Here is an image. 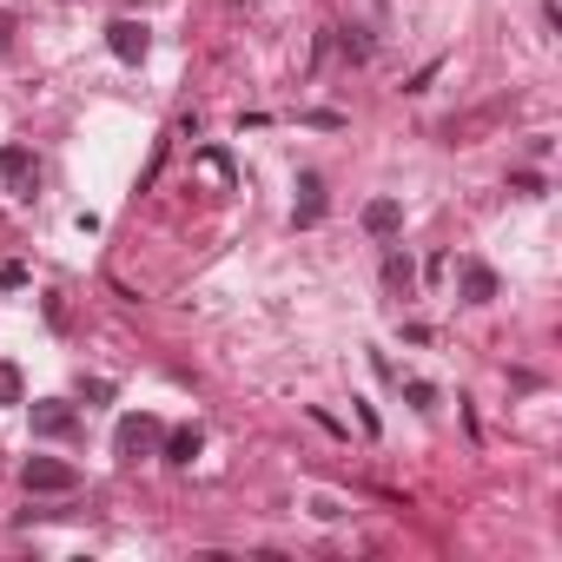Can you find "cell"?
Listing matches in <instances>:
<instances>
[{
	"mask_svg": "<svg viewBox=\"0 0 562 562\" xmlns=\"http://www.w3.org/2000/svg\"><path fill=\"white\" fill-rule=\"evenodd\" d=\"M338 47H345V60H371V41L358 27H338Z\"/></svg>",
	"mask_w": 562,
	"mask_h": 562,
	"instance_id": "11",
	"label": "cell"
},
{
	"mask_svg": "<svg viewBox=\"0 0 562 562\" xmlns=\"http://www.w3.org/2000/svg\"><path fill=\"white\" fill-rule=\"evenodd\" d=\"M0 186H8L14 199H34L41 166H34V153H27V146H0Z\"/></svg>",
	"mask_w": 562,
	"mask_h": 562,
	"instance_id": "3",
	"label": "cell"
},
{
	"mask_svg": "<svg viewBox=\"0 0 562 562\" xmlns=\"http://www.w3.org/2000/svg\"><path fill=\"white\" fill-rule=\"evenodd\" d=\"M80 397H87V404H106V397H113V384H106V378H80Z\"/></svg>",
	"mask_w": 562,
	"mask_h": 562,
	"instance_id": "14",
	"label": "cell"
},
{
	"mask_svg": "<svg viewBox=\"0 0 562 562\" xmlns=\"http://www.w3.org/2000/svg\"><path fill=\"white\" fill-rule=\"evenodd\" d=\"M509 186H516V192H529V199H542V172H529V166H522V172H509Z\"/></svg>",
	"mask_w": 562,
	"mask_h": 562,
	"instance_id": "13",
	"label": "cell"
},
{
	"mask_svg": "<svg viewBox=\"0 0 562 562\" xmlns=\"http://www.w3.org/2000/svg\"><path fill=\"white\" fill-rule=\"evenodd\" d=\"M378 8H391V0H378Z\"/></svg>",
	"mask_w": 562,
	"mask_h": 562,
	"instance_id": "16",
	"label": "cell"
},
{
	"mask_svg": "<svg viewBox=\"0 0 562 562\" xmlns=\"http://www.w3.org/2000/svg\"><path fill=\"white\" fill-rule=\"evenodd\" d=\"M21 483H27L34 496H67V490H80V470L60 463V457H27V463H21Z\"/></svg>",
	"mask_w": 562,
	"mask_h": 562,
	"instance_id": "2",
	"label": "cell"
},
{
	"mask_svg": "<svg viewBox=\"0 0 562 562\" xmlns=\"http://www.w3.org/2000/svg\"><path fill=\"white\" fill-rule=\"evenodd\" d=\"M14 285H27V271L21 265H0V292H14Z\"/></svg>",
	"mask_w": 562,
	"mask_h": 562,
	"instance_id": "15",
	"label": "cell"
},
{
	"mask_svg": "<svg viewBox=\"0 0 562 562\" xmlns=\"http://www.w3.org/2000/svg\"><path fill=\"white\" fill-rule=\"evenodd\" d=\"M490 299H496V271L470 258V265H463V305H490Z\"/></svg>",
	"mask_w": 562,
	"mask_h": 562,
	"instance_id": "9",
	"label": "cell"
},
{
	"mask_svg": "<svg viewBox=\"0 0 562 562\" xmlns=\"http://www.w3.org/2000/svg\"><path fill=\"white\" fill-rule=\"evenodd\" d=\"M199 450H205V430H199V424H179V430H166V443H159V457L179 463V470H186Z\"/></svg>",
	"mask_w": 562,
	"mask_h": 562,
	"instance_id": "6",
	"label": "cell"
},
{
	"mask_svg": "<svg viewBox=\"0 0 562 562\" xmlns=\"http://www.w3.org/2000/svg\"><path fill=\"white\" fill-rule=\"evenodd\" d=\"M318 218H325V179L305 172V179H299V212H292V225H318Z\"/></svg>",
	"mask_w": 562,
	"mask_h": 562,
	"instance_id": "7",
	"label": "cell"
},
{
	"mask_svg": "<svg viewBox=\"0 0 562 562\" xmlns=\"http://www.w3.org/2000/svg\"><path fill=\"white\" fill-rule=\"evenodd\" d=\"M384 285H391L397 299H411V292H417V265H411L404 251H391V258H384Z\"/></svg>",
	"mask_w": 562,
	"mask_h": 562,
	"instance_id": "10",
	"label": "cell"
},
{
	"mask_svg": "<svg viewBox=\"0 0 562 562\" xmlns=\"http://www.w3.org/2000/svg\"><path fill=\"white\" fill-rule=\"evenodd\" d=\"M397 225H404V205L397 199H371L364 205V232L371 238H397Z\"/></svg>",
	"mask_w": 562,
	"mask_h": 562,
	"instance_id": "8",
	"label": "cell"
},
{
	"mask_svg": "<svg viewBox=\"0 0 562 562\" xmlns=\"http://www.w3.org/2000/svg\"><path fill=\"white\" fill-rule=\"evenodd\" d=\"M159 443H166V424L146 417V411H139V417H120V430H113V457H120V463H139V457H153Z\"/></svg>",
	"mask_w": 562,
	"mask_h": 562,
	"instance_id": "1",
	"label": "cell"
},
{
	"mask_svg": "<svg viewBox=\"0 0 562 562\" xmlns=\"http://www.w3.org/2000/svg\"><path fill=\"white\" fill-rule=\"evenodd\" d=\"M106 47H113V60L139 67L146 47H153V34H146V21H113V27H106Z\"/></svg>",
	"mask_w": 562,
	"mask_h": 562,
	"instance_id": "4",
	"label": "cell"
},
{
	"mask_svg": "<svg viewBox=\"0 0 562 562\" xmlns=\"http://www.w3.org/2000/svg\"><path fill=\"white\" fill-rule=\"evenodd\" d=\"M0 404H21V371L0 364Z\"/></svg>",
	"mask_w": 562,
	"mask_h": 562,
	"instance_id": "12",
	"label": "cell"
},
{
	"mask_svg": "<svg viewBox=\"0 0 562 562\" xmlns=\"http://www.w3.org/2000/svg\"><path fill=\"white\" fill-rule=\"evenodd\" d=\"M80 430V411L74 404H60V397H41L34 404V437H74Z\"/></svg>",
	"mask_w": 562,
	"mask_h": 562,
	"instance_id": "5",
	"label": "cell"
}]
</instances>
